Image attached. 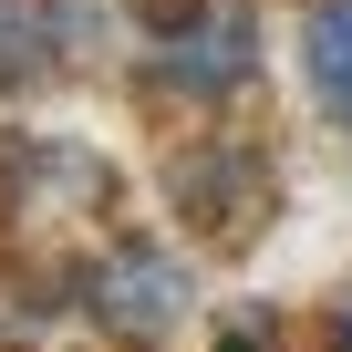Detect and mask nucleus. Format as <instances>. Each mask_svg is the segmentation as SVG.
Returning a JSON list of instances; mask_svg holds the SVG:
<instances>
[{"instance_id":"f257e3e1","label":"nucleus","mask_w":352,"mask_h":352,"mask_svg":"<svg viewBox=\"0 0 352 352\" xmlns=\"http://www.w3.org/2000/svg\"><path fill=\"white\" fill-rule=\"evenodd\" d=\"M135 83L155 104H187V114H218L239 94H259V63H270V21L259 0H135Z\"/></svg>"},{"instance_id":"f03ea898","label":"nucleus","mask_w":352,"mask_h":352,"mask_svg":"<svg viewBox=\"0 0 352 352\" xmlns=\"http://www.w3.org/2000/svg\"><path fill=\"white\" fill-rule=\"evenodd\" d=\"M63 290H73V311H83L104 342H124V352L176 342L187 311H197V270L176 259V239H155V228H114L94 259H73Z\"/></svg>"},{"instance_id":"7ed1b4c3","label":"nucleus","mask_w":352,"mask_h":352,"mask_svg":"<svg viewBox=\"0 0 352 352\" xmlns=\"http://www.w3.org/2000/svg\"><path fill=\"white\" fill-rule=\"evenodd\" d=\"M166 208L187 218L208 249H249V239H270L280 176H270L259 135H187V145L166 155Z\"/></svg>"},{"instance_id":"20e7f679","label":"nucleus","mask_w":352,"mask_h":352,"mask_svg":"<svg viewBox=\"0 0 352 352\" xmlns=\"http://www.w3.org/2000/svg\"><path fill=\"white\" fill-rule=\"evenodd\" d=\"M114 42V0H0V94H42Z\"/></svg>"},{"instance_id":"39448f33","label":"nucleus","mask_w":352,"mask_h":352,"mask_svg":"<svg viewBox=\"0 0 352 352\" xmlns=\"http://www.w3.org/2000/svg\"><path fill=\"white\" fill-rule=\"evenodd\" d=\"M83 197V208H104V187L114 176L83 155V145H52V135H0V218H32L42 197Z\"/></svg>"},{"instance_id":"423d86ee","label":"nucleus","mask_w":352,"mask_h":352,"mask_svg":"<svg viewBox=\"0 0 352 352\" xmlns=\"http://www.w3.org/2000/svg\"><path fill=\"white\" fill-rule=\"evenodd\" d=\"M290 52H300V83H311V104L342 124V145H352V0H300V32H290Z\"/></svg>"},{"instance_id":"0eeeda50","label":"nucleus","mask_w":352,"mask_h":352,"mask_svg":"<svg viewBox=\"0 0 352 352\" xmlns=\"http://www.w3.org/2000/svg\"><path fill=\"white\" fill-rule=\"evenodd\" d=\"M218 352H280V331H270V311H259V321H249V311H239V321H228V331H218Z\"/></svg>"},{"instance_id":"6e6552de","label":"nucleus","mask_w":352,"mask_h":352,"mask_svg":"<svg viewBox=\"0 0 352 352\" xmlns=\"http://www.w3.org/2000/svg\"><path fill=\"white\" fill-rule=\"evenodd\" d=\"M321 352H352V290H331V311H321Z\"/></svg>"}]
</instances>
